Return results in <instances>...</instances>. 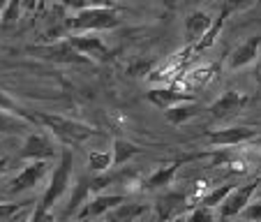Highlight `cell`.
<instances>
[{"label": "cell", "mask_w": 261, "mask_h": 222, "mask_svg": "<svg viewBox=\"0 0 261 222\" xmlns=\"http://www.w3.org/2000/svg\"><path fill=\"white\" fill-rule=\"evenodd\" d=\"M199 111H201L199 102L197 100H190V102H180V104H176V107L164 109V120H167L169 125H173V128H180L182 123L192 120Z\"/></svg>", "instance_id": "cell-20"}, {"label": "cell", "mask_w": 261, "mask_h": 222, "mask_svg": "<svg viewBox=\"0 0 261 222\" xmlns=\"http://www.w3.org/2000/svg\"><path fill=\"white\" fill-rule=\"evenodd\" d=\"M69 46L76 54H81L88 60H109L111 58V49L104 44V40L97 33H86V35H72L67 37Z\"/></svg>", "instance_id": "cell-10"}, {"label": "cell", "mask_w": 261, "mask_h": 222, "mask_svg": "<svg viewBox=\"0 0 261 222\" xmlns=\"http://www.w3.org/2000/svg\"><path fill=\"white\" fill-rule=\"evenodd\" d=\"M125 194H111V192H99V194H93L84 206L79 208V213L74 215V220H97L99 215H107L111 213L116 206L125 204Z\"/></svg>", "instance_id": "cell-9"}, {"label": "cell", "mask_w": 261, "mask_h": 222, "mask_svg": "<svg viewBox=\"0 0 261 222\" xmlns=\"http://www.w3.org/2000/svg\"><path fill=\"white\" fill-rule=\"evenodd\" d=\"M243 217L247 222H261V202H250L243 208Z\"/></svg>", "instance_id": "cell-32"}, {"label": "cell", "mask_w": 261, "mask_h": 222, "mask_svg": "<svg viewBox=\"0 0 261 222\" xmlns=\"http://www.w3.org/2000/svg\"><path fill=\"white\" fill-rule=\"evenodd\" d=\"M259 49H261V33H256L229 54V69H241L252 65L254 60H259Z\"/></svg>", "instance_id": "cell-15"}, {"label": "cell", "mask_w": 261, "mask_h": 222, "mask_svg": "<svg viewBox=\"0 0 261 222\" xmlns=\"http://www.w3.org/2000/svg\"><path fill=\"white\" fill-rule=\"evenodd\" d=\"M104 222H116V220H114V217H111V215H109V217H107V220H104Z\"/></svg>", "instance_id": "cell-40"}, {"label": "cell", "mask_w": 261, "mask_h": 222, "mask_svg": "<svg viewBox=\"0 0 261 222\" xmlns=\"http://www.w3.org/2000/svg\"><path fill=\"white\" fill-rule=\"evenodd\" d=\"M217 72H220V63L199 65V67L188 69L182 77H178L171 86H176L178 90H182V93H188V95L194 97V93H199V90L208 88V86L213 84V79L217 77Z\"/></svg>", "instance_id": "cell-5"}, {"label": "cell", "mask_w": 261, "mask_h": 222, "mask_svg": "<svg viewBox=\"0 0 261 222\" xmlns=\"http://www.w3.org/2000/svg\"><path fill=\"white\" fill-rule=\"evenodd\" d=\"M0 111H7V114L21 116V118H25L30 125H35V128L40 125V123H37V116H35V114H30V111H25V109L21 107V104L16 102V100H12L10 95H7V93H3V90H0Z\"/></svg>", "instance_id": "cell-26"}, {"label": "cell", "mask_w": 261, "mask_h": 222, "mask_svg": "<svg viewBox=\"0 0 261 222\" xmlns=\"http://www.w3.org/2000/svg\"><path fill=\"white\" fill-rule=\"evenodd\" d=\"M88 199H90V178L81 176L79 181H76V185H74L72 194H69V202H67V206H65V211H63L60 217H63V220H69L72 215H76L79 208L84 206Z\"/></svg>", "instance_id": "cell-19"}, {"label": "cell", "mask_w": 261, "mask_h": 222, "mask_svg": "<svg viewBox=\"0 0 261 222\" xmlns=\"http://www.w3.org/2000/svg\"><path fill=\"white\" fill-rule=\"evenodd\" d=\"M49 167L51 164L46 160H35L30 162L28 167H23L10 183H7V192L10 194H23V192H30L44 181V176L49 174Z\"/></svg>", "instance_id": "cell-7"}, {"label": "cell", "mask_w": 261, "mask_h": 222, "mask_svg": "<svg viewBox=\"0 0 261 222\" xmlns=\"http://www.w3.org/2000/svg\"><path fill=\"white\" fill-rule=\"evenodd\" d=\"M72 174H74V153L72 148H63L60 151V162L56 164L54 174H51V181L46 185L42 199L37 202V213H51L54 206L63 199V194L67 192L69 183H72Z\"/></svg>", "instance_id": "cell-1"}, {"label": "cell", "mask_w": 261, "mask_h": 222, "mask_svg": "<svg viewBox=\"0 0 261 222\" xmlns=\"http://www.w3.org/2000/svg\"><path fill=\"white\" fill-rule=\"evenodd\" d=\"M35 125H30L25 118L14 114H7V111H0V134H10V137H28L30 132H35Z\"/></svg>", "instance_id": "cell-21"}, {"label": "cell", "mask_w": 261, "mask_h": 222, "mask_svg": "<svg viewBox=\"0 0 261 222\" xmlns=\"http://www.w3.org/2000/svg\"><path fill=\"white\" fill-rule=\"evenodd\" d=\"M56 153H58V148H56V143L51 141L46 134L30 132L28 137L23 139V146H21V151H19V160H30V162H35V160H46V162H49L51 158H56Z\"/></svg>", "instance_id": "cell-13"}, {"label": "cell", "mask_w": 261, "mask_h": 222, "mask_svg": "<svg viewBox=\"0 0 261 222\" xmlns=\"http://www.w3.org/2000/svg\"><path fill=\"white\" fill-rule=\"evenodd\" d=\"M213 211L211 208H203V206H194L190 208V215L182 217V222H213Z\"/></svg>", "instance_id": "cell-31"}, {"label": "cell", "mask_w": 261, "mask_h": 222, "mask_svg": "<svg viewBox=\"0 0 261 222\" xmlns=\"http://www.w3.org/2000/svg\"><path fill=\"white\" fill-rule=\"evenodd\" d=\"M213 23V16L203 10H192L188 16H185V40L188 44H197L201 40L206 30L211 28Z\"/></svg>", "instance_id": "cell-18"}, {"label": "cell", "mask_w": 261, "mask_h": 222, "mask_svg": "<svg viewBox=\"0 0 261 222\" xmlns=\"http://www.w3.org/2000/svg\"><path fill=\"white\" fill-rule=\"evenodd\" d=\"M171 222H182V217H178V220H171Z\"/></svg>", "instance_id": "cell-42"}, {"label": "cell", "mask_w": 261, "mask_h": 222, "mask_svg": "<svg viewBox=\"0 0 261 222\" xmlns=\"http://www.w3.org/2000/svg\"><path fill=\"white\" fill-rule=\"evenodd\" d=\"M227 19H229V14H227L224 10L217 12V16L213 19L211 28L206 30V35H203V37L197 42V44H192V46H194V54H199V51H206V49H211V46L215 44L217 37H220V33H222V26H224V21H227Z\"/></svg>", "instance_id": "cell-22"}, {"label": "cell", "mask_w": 261, "mask_h": 222, "mask_svg": "<svg viewBox=\"0 0 261 222\" xmlns=\"http://www.w3.org/2000/svg\"><path fill=\"white\" fill-rule=\"evenodd\" d=\"M35 116H37V123L46 125L56 134V139H60L63 143H69V146L84 143L86 139H90L95 134V130L90 125L65 118V116H54V114H35Z\"/></svg>", "instance_id": "cell-3"}, {"label": "cell", "mask_w": 261, "mask_h": 222, "mask_svg": "<svg viewBox=\"0 0 261 222\" xmlns=\"http://www.w3.org/2000/svg\"><path fill=\"white\" fill-rule=\"evenodd\" d=\"M256 137H259V130L247 128V125H233V128H222V130H211L208 132L211 146H222V148L241 146V143L254 141Z\"/></svg>", "instance_id": "cell-11"}, {"label": "cell", "mask_w": 261, "mask_h": 222, "mask_svg": "<svg viewBox=\"0 0 261 222\" xmlns=\"http://www.w3.org/2000/svg\"><path fill=\"white\" fill-rule=\"evenodd\" d=\"M120 26V16L116 7L109 5H90L84 10H76V14L69 19L72 30H86V33H99V30H114Z\"/></svg>", "instance_id": "cell-2"}, {"label": "cell", "mask_w": 261, "mask_h": 222, "mask_svg": "<svg viewBox=\"0 0 261 222\" xmlns=\"http://www.w3.org/2000/svg\"><path fill=\"white\" fill-rule=\"evenodd\" d=\"M192 58H194V46L192 44L182 46V49L176 51L169 60H164L162 65H158L153 72L148 74V79H150V84L171 86L178 77H182V74L188 72V65L192 63Z\"/></svg>", "instance_id": "cell-4"}, {"label": "cell", "mask_w": 261, "mask_h": 222, "mask_svg": "<svg viewBox=\"0 0 261 222\" xmlns=\"http://www.w3.org/2000/svg\"><path fill=\"white\" fill-rule=\"evenodd\" d=\"M155 222H171L178 217H185V211L192 208L190 197L185 192H164L155 199Z\"/></svg>", "instance_id": "cell-8"}, {"label": "cell", "mask_w": 261, "mask_h": 222, "mask_svg": "<svg viewBox=\"0 0 261 222\" xmlns=\"http://www.w3.org/2000/svg\"><path fill=\"white\" fill-rule=\"evenodd\" d=\"M21 10H23V7H21V0H7L5 10H3V14H0L3 23H14V21L19 19Z\"/></svg>", "instance_id": "cell-30"}, {"label": "cell", "mask_w": 261, "mask_h": 222, "mask_svg": "<svg viewBox=\"0 0 261 222\" xmlns=\"http://www.w3.org/2000/svg\"><path fill=\"white\" fill-rule=\"evenodd\" d=\"M155 69L153 60H146V58H137L127 65V77H148V74Z\"/></svg>", "instance_id": "cell-28"}, {"label": "cell", "mask_w": 261, "mask_h": 222, "mask_svg": "<svg viewBox=\"0 0 261 222\" xmlns=\"http://www.w3.org/2000/svg\"><path fill=\"white\" fill-rule=\"evenodd\" d=\"M148 211H150V204H127L125 202V204H120V206H116L109 215L114 217L116 222H134L141 215H146Z\"/></svg>", "instance_id": "cell-24"}, {"label": "cell", "mask_w": 261, "mask_h": 222, "mask_svg": "<svg viewBox=\"0 0 261 222\" xmlns=\"http://www.w3.org/2000/svg\"><path fill=\"white\" fill-rule=\"evenodd\" d=\"M188 5H199V3H203V0H185Z\"/></svg>", "instance_id": "cell-38"}, {"label": "cell", "mask_w": 261, "mask_h": 222, "mask_svg": "<svg viewBox=\"0 0 261 222\" xmlns=\"http://www.w3.org/2000/svg\"><path fill=\"white\" fill-rule=\"evenodd\" d=\"M180 164L182 162H180V158H178V160H173V162L164 164V167H158L153 174H148V176L141 181V185H143L141 190L153 192V190H162V188H167V185H171V181H173V176L178 174Z\"/></svg>", "instance_id": "cell-17"}, {"label": "cell", "mask_w": 261, "mask_h": 222, "mask_svg": "<svg viewBox=\"0 0 261 222\" xmlns=\"http://www.w3.org/2000/svg\"><path fill=\"white\" fill-rule=\"evenodd\" d=\"M222 222H229V220H222Z\"/></svg>", "instance_id": "cell-43"}, {"label": "cell", "mask_w": 261, "mask_h": 222, "mask_svg": "<svg viewBox=\"0 0 261 222\" xmlns=\"http://www.w3.org/2000/svg\"><path fill=\"white\" fill-rule=\"evenodd\" d=\"M261 188V176H254L250 183L245 185H236V188L229 192V197L220 204V217L222 220H231V217L241 215L243 208L252 202L254 192Z\"/></svg>", "instance_id": "cell-6"}, {"label": "cell", "mask_w": 261, "mask_h": 222, "mask_svg": "<svg viewBox=\"0 0 261 222\" xmlns=\"http://www.w3.org/2000/svg\"><path fill=\"white\" fill-rule=\"evenodd\" d=\"M254 81L261 86V58H259V63H256V72H254Z\"/></svg>", "instance_id": "cell-36"}, {"label": "cell", "mask_w": 261, "mask_h": 222, "mask_svg": "<svg viewBox=\"0 0 261 222\" xmlns=\"http://www.w3.org/2000/svg\"><path fill=\"white\" fill-rule=\"evenodd\" d=\"M141 153V148L132 141H125V139H114V148H111V160H114V167H123L125 162L134 158V155Z\"/></svg>", "instance_id": "cell-25"}, {"label": "cell", "mask_w": 261, "mask_h": 222, "mask_svg": "<svg viewBox=\"0 0 261 222\" xmlns=\"http://www.w3.org/2000/svg\"><path fill=\"white\" fill-rule=\"evenodd\" d=\"M256 3H259V0H224L222 10L231 16V14H236V12H247L250 7H254Z\"/></svg>", "instance_id": "cell-29"}, {"label": "cell", "mask_w": 261, "mask_h": 222, "mask_svg": "<svg viewBox=\"0 0 261 222\" xmlns=\"http://www.w3.org/2000/svg\"><path fill=\"white\" fill-rule=\"evenodd\" d=\"M88 167L97 174H104L114 167V160H111V151H93L88 155Z\"/></svg>", "instance_id": "cell-27"}, {"label": "cell", "mask_w": 261, "mask_h": 222, "mask_svg": "<svg viewBox=\"0 0 261 222\" xmlns=\"http://www.w3.org/2000/svg\"><path fill=\"white\" fill-rule=\"evenodd\" d=\"M256 139H259V141H261V137H256Z\"/></svg>", "instance_id": "cell-44"}, {"label": "cell", "mask_w": 261, "mask_h": 222, "mask_svg": "<svg viewBox=\"0 0 261 222\" xmlns=\"http://www.w3.org/2000/svg\"><path fill=\"white\" fill-rule=\"evenodd\" d=\"M247 100H250V95H247L245 90L229 88V90H224V93H222L220 97L211 104V107H208V111H211L215 118H227V116L241 111V109L247 104Z\"/></svg>", "instance_id": "cell-14"}, {"label": "cell", "mask_w": 261, "mask_h": 222, "mask_svg": "<svg viewBox=\"0 0 261 222\" xmlns=\"http://www.w3.org/2000/svg\"><path fill=\"white\" fill-rule=\"evenodd\" d=\"M28 222H56V213L54 211H51V213L33 211V213H30V217H28Z\"/></svg>", "instance_id": "cell-33"}, {"label": "cell", "mask_w": 261, "mask_h": 222, "mask_svg": "<svg viewBox=\"0 0 261 222\" xmlns=\"http://www.w3.org/2000/svg\"><path fill=\"white\" fill-rule=\"evenodd\" d=\"M5 3L7 0H0V14H3V10H5Z\"/></svg>", "instance_id": "cell-39"}, {"label": "cell", "mask_w": 261, "mask_h": 222, "mask_svg": "<svg viewBox=\"0 0 261 222\" xmlns=\"http://www.w3.org/2000/svg\"><path fill=\"white\" fill-rule=\"evenodd\" d=\"M7 164H10V160H7V158H0V176H3V174H5L7 169H10Z\"/></svg>", "instance_id": "cell-35"}, {"label": "cell", "mask_w": 261, "mask_h": 222, "mask_svg": "<svg viewBox=\"0 0 261 222\" xmlns=\"http://www.w3.org/2000/svg\"><path fill=\"white\" fill-rule=\"evenodd\" d=\"M233 188H236V185H231V183H224V185H215L213 190L203 192L201 197L194 202V206H203V208H211V211H213V208H217L222 202H224V199L229 197V192H231ZM194 206H192V208H194Z\"/></svg>", "instance_id": "cell-23"}, {"label": "cell", "mask_w": 261, "mask_h": 222, "mask_svg": "<svg viewBox=\"0 0 261 222\" xmlns=\"http://www.w3.org/2000/svg\"><path fill=\"white\" fill-rule=\"evenodd\" d=\"M30 54L40 56L44 60H51V63H60V65H84V63H90L88 58H84L81 54L69 46L67 40L63 42H56V44H44V46H33Z\"/></svg>", "instance_id": "cell-12"}, {"label": "cell", "mask_w": 261, "mask_h": 222, "mask_svg": "<svg viewBox=\"0 0 261 222\" xmlns=\"http://www.w3.org/2000/svg\"><path fill=\"white\" fill-rule=\"evenodd\" d=\"M37 5H40V0H21V7L28 12H35L37 10Z\"/></svg>", "instance_id": "cell-34"}, {"label": "cell", "mask_w": 261, "mask_h": 222, "mask_svg": "<svg viewBox=\"0 0 261 222\" xmlns=\"http://www.w3.org/2000/svg\"><path fill=\"white\" fill-rule=\"evenodd\" d=\"M148 102H153L158 109H169V107H176V104L180 102H190V100H194L192 95L182 93V90H178L176 86H158V88H150L148 90Z\"/></svg>", "instance_id": "cell-16"}, {"label": "cell", "mask_w": 261, "mask_h": 222, "mask_svg": "<svg viewBox=\"0 0 261 222\" xmlns=\"http://www.w3.org/2000/svg\"><path fill=\"white\" fill-rule=\"evenodd\" d=\"M25 211H28V208H25ZM25 211L23 213H21V217H12V220H7V222H28V217H25Z\"/></svg>", "instance_id": "cell-37"}, {"label": "cell", "mask_w": 261, "mask_h": 222, "mask_svg": "<svg viewBox=\"0 0 261 222\" xmlns=\"http://www.w3.org/2000/svg\"><path fill=\"white\" fill-rule=\"evenodd\" d=\"M74 222H95V220H74Z\"/></svg>", "instance_id": "cell-41"}]
</instances>
